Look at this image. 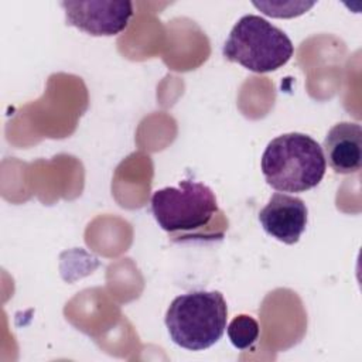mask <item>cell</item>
Listing matches in <instances>:
<instances>
[{"mask_svg":"<svg viewBox=\"0 0 362 362\" xmlns=\"http://www.w3.org/2000/svg\"><path fill=\"white\" fill-rule=\"evenodd\" d=\"M228 305L219 291L197 290L175 297L165 313L170 338L188 351L215 345L226 329Z\"/></svg>","mask_w":362,"mask_h":362,"instance_id":"7a4b0ae2","label":"cell"},{"mask_svg":"<svg viewBox=\"0 0 362 362\" xmlns=\"http://www.w3.org/2000/svg\"><path fill=\"white\" fill-rule=\"evenodd\" d=\"M308 209L298 197L276 192L259 212L262 228L272 238L294 245L305 230Z\"/></svg>","mask_w":362,"mask_h":362,"instance_id":"8992f818","label":"cell"},{"mask_svg":"<svg viewBox=\"0 0 362 362\" xmlns=\"http://www.w3.org/2000/svg\"><path fill=\"white\" fill-rule=\"evenodd\" d=\"M222 52L252 72L266 74L286 65L294 47L283 30L260 16L246 14L232 27Z\"/></svg>","mask_w":362,"mask_h":362,"instance_id":"277c9868","label":"cell"},{"mask_svg":"<svg viewBox=\"0 0 362 362\" xmlns=\"http://www.w3.org/2000/svg\"><path fill=\"white\" fill-rule=\"evenodd\" d=\"M151 212L158 226L177 240L202 236V230L221 214L214 191L198 181L182 180L177 187L151 195Z\"/></svg>","mask_w":362,"mask_h":362,"instance_id":"3957f363","label":"cell"},{"mask_svg":"<svg viewBox=\"0 0 362 362\" xmlns=\"http://www.w3.org/2000/svg\"><path fill=\"white\" fill-rule=\"evenodd\" d=\"M262 173L270 187L281 192H303L317 187L327 168L322 147L304 133H286L264 148Z\"/></svg>","mask_w":362,"mask_h":362,"instance_id":"6da1fadb","label":"cell"},{"mask_svg":"<svg viewBox=\"0 0 362 362\" xmlns=\"http://www.w3.org/2000/svg\"><path fill=\"white\" fill-rule=\"evenodd\" d=\"M68 25L90 35H116L124 31L133 16L130 1H62Z\"/></svg>","mask_w":362,"mask_h":362,"instance_id":"5b68a950","label":"cell"},{"mask_svg":"<svg viewBox=\"0 0 362 362\" xmlns=\"http://www.w3.org/2000/svg\"><path fill=\"white\" fill-rule=\"evenodd\" d=\"M325 161L337 174L356 173L362 165V129L358 123L339 122L324 139Z\"/></svg>","mask_w":362,"mask_h":362,"instance_id":"52a82bcc","label":"cell"},{"mask_svg":"<svg viewBox=\"0 0 362 362\" xmlns=\"http://www.w3.org/2000/svg\"><path fill=\"white\" fill-rule=\"evenodd\" d=\"M226 332L232 345L236 349L245 351L257 341L260 327L253 317L247 314H240L229 322V325L226 327Z\"/></svg>","mask_w":362,"mask_h":362,"instance_id":"ba28073f","label":"cell"},{"mask_svg":"<svg viewBox=\"0 0 362 362\" xmlns=\"http://www.w3.org/2000/svg\"><path fill=\"white\" fill-rule=\"evenodd\" d=\"M257 8H260L264 14L272 17H296L307 11L310 7L314 6V1L304 3V1H266V3H253Z\"/></svg>","mask_w":362,"mask_h":362,"instance_id":"9c48e42d","label":"cell"}]
</instances>
